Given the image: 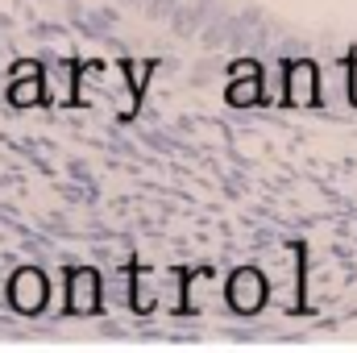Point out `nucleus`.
Wrapping results in <instances>:
<instances>
[{"label":"nucleus","mask_w":357,"mask_h":353,"mask_svg":"<svg viewBox=\"0 0 357 353\" xmlns=\"http://www.w3.org/2000/svg\"><path fill=\"white\" fill-rule=\"evenodd\" d=\"M225 299H229V308L241 312V316L262 312V303L270 299L266 274H262L258 266H237V270L229 274V283H225Z\"/></svg>","instance_id":"1"},{"label":"nucleus","mask_w":357,"mask_h":353,"mask_svg":"<svg viewBox=\"0 0 357 353\" xmlns=\"http://www.w3.org/2000/svg\"><path fill=\"white\" fill-rule=\"evenodd\" d=\"M46 299H50V278H46L38 266L13 270V278H8V303H13V312L38 316V312L46 308Z\"/></svg>","instance_id":"2"},{"label":"nucleus","mask_w":357,"mask_h":353,"mask_svg":"<svg viewBox=\"0 0 357 353\" xmlns=\"http://www.w3.org/2000/svg\"><path fill=\"white\" fill-rule=\"evenodd\" d=\"M282 104H291V108H312V104H320V67H316L312 59L287 63V75H282Z\"/></svg>","instance_id":"3"},{"label":"nucleus","mask_w":357,"mask_h":353,"mask_svg":"<svg viewBox=\"0 0 357 353\" xmlns=\"http://www.w3.org/2000/svg\"><path fill=\"white\" fill-rule=\"evenodd\" d=\"M67 312L71 316H96L100 312V274L91 266L67 270Z\"/></svg>","instance_id":"4"},{"label":"nucleus","mask_w":357,"mask_h":353,"mask_svg":"<svg viewBox=\"0 0 357 353\" xmlns=\"http://www.w3.org/2000/svg\"><path fill=\"white\" fill-rule=\"evenodd\" d=\"M8 100L17 108H33V104L46 100V71H42V63H33V59L17 63V71L8 80Z\"/></svg>","instance_id":"5"},{"label":"nucleus","mask_w":357,"mask_h":353,"mask_svg":"<svg viewBox=\"0 0 357 353\" xmlns=\"http://www.w3.org/2000/svg\"><path fill=\"white\" fill-rule=\"evenodd\" d=\"M121 75H125V104H121V121H133L137 117V100L146 96V84H150V75H154V63H137V59H125L121 67H116Z\"/></svg>","instance_id":"6"},{"label":"nucleus","mask_w":357,"mask_h":353,"mask_svg":"<svg viewBox=\"0 0 357 353\" xmlns=\"http://www.w3.org/2000/svg\"><path fill=\"white\" fill-rule=\"evenodd\" d=\"M216 278V266H191V270H178V312H199L204 303V287Z\"/></svg>","instance_id":"7"},{"label":"nucleus","mask_w":357,"mask_h":353,"mask_svg":"<svg viewBox=\"0 0 357 353\" xmlns=\"http://www.w3.org/2000/svg\"><path fill=\"white\" fill-rule=\"evenodd\" d=\"M225 100L233 108H254V104H266L262 100V71H250V75H233L229 88H225Z\"/></svg>","instance_id":"8"},{"label":"nucleus","mask_w":357,"mask_h":353,"mask_svg":"<svg viewBox=\"0 0 357 353\" xmlns=\"http://www.w3.org/2000/svg\"><path fill=\"white\" fill-rule=\"evenodd\" d=\"M291 254H295V312H307V246L303 241H295L291 246Z\"/></svg>","instance_id":"9"},{"label":"nucleus","mask_w":357,"mask_h":353,"mask_svg":"<svg viewBox=\"0 0 357 353\" xmlns=\"http://www.w3.org/2000/svg\"><path fill=\"white\" fill-rule=\"evenodd\" d=\"M133 312H154V291H150V283H146V266L133 262Z\"/></svg>","instance_id":"10"},{"label":"nucleus","mask_w":357,"mask_h":353,"mask_svg":"<svg viewBox=\"0 0 357 353\" xmlns=\"http://www.w3.org/2000/svg\"><path fill=\"white\" fill-rule=\"evenodd\" d=\"M345 67V91H349V104H357V59L341 63Z\"/></svg>","instance_id":"11"}]
</instances>
